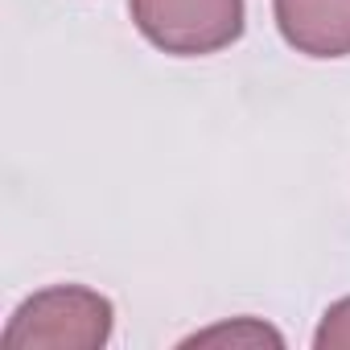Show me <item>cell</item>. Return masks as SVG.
I'll use <instances>...</instances> for the list:
<instances>
[{
    "label": "cell",
    "mask_w": 350,
    "mask_h": 350,
    "mask_svg": "<svg viewBox=\"0 0 350 350\" xmlns=\"http://www.w3.org/2000/svg\"><path fill=\"white\" fill-rule=\"evenodd\" d=\"M116 309L87 284H54L33 293L9 317L0 346L5 350H99L107 346Z\"/></svg>",
    "instance_id": "obj_1"
},
{
    "label": "cell",
    "mask_w": 350,
    "mask_h": 350,
    "mask_svg": "<svg viewBox=\"0 0 350 350\" xmlns=\"http://www.w3.org/2000/svg\"><path fill=\"white\" fill-rule=\"evenodd\" d=\"M132 21L165 54L202 58L243 38V0H128Z\"/></svg>",
    "instance_id": "obj_2"
},
{
    "label": "cell",
    "mask_w": 350,
    "mask_h": 350,
    "mask_svg": "<svg viewBox=\"0 0 350 350\" xmlns=\"http://www.w3.org/2000/svg\"><path fill=\"white\" fill-rule=\"evenodd\" d=\"M280 38L305 58L350 54V0H272Z\"/></svg>",
    "instance_id": "obj_3"
},
{
    "label": "cell",
    "mask_w": 350,
    "mask_h": 350,
    "mask_svg": "<svg viewBox=\"0 0 350 350\" xmlns=\"http://www.w3.org/2000/svg\"><path fill=\"white\" fill-rule=\"evenodd\" d=\"M215 342H231V346H264V342H272V346H280L284 338L272 325L256 321V317H239L231 325H211V329L186 338V346H215Z\"/></svg>",
    "instance_id": "obj_4"
},
{
    "label": "cell",
    "mask_w": 350,
    "mask_h": 350,
    "mask_svg": "<svg viewBox=\"0 0 350 350\" xmlns=\"http://www.w3.org/2000/svg\"><path fill=\"white\" fill-rule=\"evenodd\" d=\"M313 346L317 350H350V297L334 301L321 313V325L313 334Z\"/></svg>",
    "instance_id": "obj_5"
}]
</instances>
